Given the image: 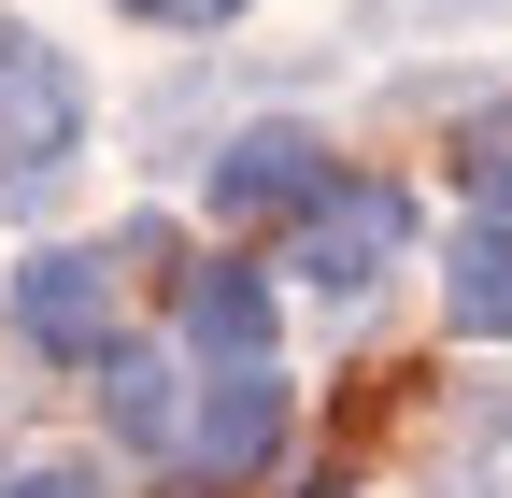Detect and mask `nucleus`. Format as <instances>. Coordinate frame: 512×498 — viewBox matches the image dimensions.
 Masks as SVG:
<instances>
[{"label": "nucleus", "instance_id": "f8f14e48", "mask_svg": "<svg viewBox=\"0 0 512 498\" xmlns=\"http://www.w3.org/2000/svg\"><path fill=\"white\" fill-rule=\"evenodd\" d=\"M456 171H470V214H498V228H512V129H498V143H470Z\"/></svg>", "mask_w": 512, "mask_h": 498}, {"label": "nucleus", "instance_id": "4468645a", "mask_svg": "<svg viewBox=\"0 0 512 498\" xmlns=\"http://www.w3.org/2000/svg\"><path fill=\"white\" fill-rule=\"evenodd\" d=\"M299 498H356V484H299Z\"/></svg>", "mask_w": 512, "mask_h": 498}, {"label": "nucleus", "instance_id": "423d86ee", "mask_svg": "<svg viewBox=\"0 0 512 498\" xmlns=\"http://www.w3.org/2000/svg\"><path fill=\"white\" fill-rule=\"evenodd\" d=\"M171 328H185V356H200V370H242V356H271V271H256V257H200V271H185L171 285Z\"/></svg>", "mask_w": 512, "mask_h": 498}, {"label": "nucleus", "instance_id": "39448f33", "mask_svg": "<svg viewBox=\"0 0 512 498\" xmlns=\"http://www.w3.org/2000/svg\"><path fill=\"white\" fill-rule=\"evenodd\" d=\"M285 427H299V399H285L271 356L200 370V399H185V470L200 484H256V470H285Z\"/></svg>", "mask_w": 512, "mask_h": 498}, {"label": "nucleus", "instance_id": "f03ea898", "mask_svg": "<svg viewBox=\"0 0 512 498\" xmlns=\"http://www.w3.org/2000/svg\"><path fill=\"white\" fill-rule=\"evenodd\" d=\"M413 228H427V214H413L399 171H342L328 200L285 228V271H299L313 299H342V314H356V299H384V271L413 257Z\"/></svg>", "mask_w": 512, "mask_h": 498}, {"label": "nucleus", "instance_id": "1a4fd4ad", "mask_svg": "<svg viewBox=\"0 0 512 498\" xmlns=\"http://www.w3.org/2000/svg\"><path fill=\"white\" fill-rule=\"evenodd\" d=\"M456 456H470V498H512V385L456 413Z\"/></svg>", "mask_w": 512, "mask_h": 498}, {"label": "nucleus", "instance_id": "20e7f679", "mask_svg": "<svg viewBox=\"0 0 512 498\" xmlns=\"http://www.w3.org/2000/svg\"><path fill=\"white\" fill-rule=\"evenodd\" d=\"M328 185H342V143H328V129H299V114H242V129L200 157L214 228H299Z\"/></svg>", "mask_w": 512, "mask_h": 498}, {"label": "nucleus", "instance_id": "ddd939ff", "mask_svg": "<svg viewBox=\"0 0 512 498\" xmlns=\"http://www.w3.org/2000/svg\"><path fill=\"white\" fill-rule=\"evenodd\" d=\"M427 15H512V0H427Z\"/></svg>", "mask_w": 512, "mask_h": 498}, {"label": "nucleus", "instance_id": "7ed1b4c3", "mask_svg": "<svg viewBox=\"0 0 512 498\" xmlns=\"http://www.w3.org/2000/svg\"><path fill=\"white\" fill-rule=\"evenodd\" d=\"M0 328L15 356L43 370H100L128 328H114V242H29L15 271H0Z\"/></svg>", "mask_w": 512, "mask_h": 498}, {"label": "nucleus", "instance_id": "6e6552de", "mask_svg": "<svg viewBox=\"0 0 512 498\" xmlns=\"http://www.w3.org/2000/svg\"><path fill=\"white\" fill-rule=\"evenodd\" d=\"M441 314H456V342H498L512 356V228L470 214L456 242H441Z\"/></svg>", "mask_w": 512, "mask_h": 498}, {"label": "nucleus", "instance_id": "9b49d317", "mask_svg": "<svg viewBox=\"0 0 512 498\" xmlns=\"http://www.w3.org/2000/svg\"><path fill=\"white\" fill-rule=\"evenodd\" d=\"M0 498H114L86 456H15V470H0Z\"/></svg>", "mask_w": 512, "mask_h": 498}, {"label": "nucleus", "instance_id": "f257e3e1", "mask_svg": "<svg viewBox=\"0 0 512 498\" xmlns=\"http://www.w3.org/2000/svg\"><path fill=\"white\" fill-rule=\"evenodd\" d=\"M86 72H72V43H43L29 15H0V214H43L57 185H72L86 157Z\"/></svg>", "mask_w": 512, "mask_h": 498}, {"label": "nucleus", "instance_id": "9d476101", "mask_svg": "<svg viewBox=\"0 0 512 498\" xmlns=\"http://www.w3.org/2000/svg\"><path fill=\"white\" fill-rule=\"evenodd\" d=\"M128 29H171V43H214V29H242L256 0H114Z\"/></svg>", "mask_w": 512, "mask_h": 498}, {"label": "nucleus", "instance_id": "0eeeda50", "mask_svg": "<svg viewBox=\"0 0 512 498\" xmlns=\"http://www.w3.org/2000/svg\"><path fill=\"white\" fill-rule=\"evenodd\" d=\"M185 399H200V385H185L157 342H114V356H100V427H114L128 456H171V470H185Z\"/></svg>", "mask_w": 512, "mask_h": 498}]
</instances>
